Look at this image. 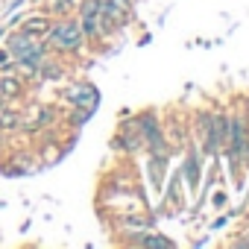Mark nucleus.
I'll list each match as a JSON object with an SVG mask.
<instances>
[{
    "instance_id": "nucleus-1",
    "label": "nucleus",
    "mask_w": 249,
    "mask_h": 249,
    "mask_svg": "<svg viewBox=\"0 0 249 249\" xmlns=\"http://www.w3.org/2000/svg\"><path fill=\"white\" fill-rule=\"evenodd\" d=\"M226 132H229V108L211 106V108H196L191 120V138L196 141L199 153L205 161L217 159L226 147Z\"/></svg>"
},
{
    "instance_id": "nucleus-2",
    "label": "nucleus",
    "mask_w": 249,
    "mask_h": 249,
    "mask_svg": "<svg viewBox=\"0 0 249 249\" xmlns=\"http://www.w3.org/2000/svg\"><path fill=\"white\" fill-rule=\"evenodd\" d=\"M44 47H47L53 56H59V59H76V56H82L85 47H88V41H85V36H82V30H79L76 15L53 18L50 33L44 36Z\"/></svg>"
},
{
    "instance_id": "nucleus-3",
    "label": "nucleus",
    "mask_w": 249,
    "mask_h": 249,
    "mask_svg": "<svg viewBox=\"0 0 249 249\" xmlns=\"http://www.w3.org/2000/svg\"><path fill=\"white\" fill-rule=\"evenodd\" d=\"M135 117H138V129H141V138H144V153L173 159V150H170V141H167V132H164V117L159 114V108H141Z\"/></svg>"
},
{
    "instance_id": "nucleus-4",
    "label": "nucleus",
    "mask_w": 249,
    "mask_h": 249,
    "mask_svg": "<svg viewBox=\"0 0 249 249\" xmlns=\"http://www.w3.org/2000/svg\"><path fill=\"white\" fill-rule=\"evenodd\" d=\"M3 47L9 50V56H12L15 62H33V65H41L44 56L50 53L41 38H33V36H27V33L18 30V27H12V30L6 33Z\"/></svg>"
},
{
    "instance_id": "nucleus-5",
    "label": "nucleus",
    "mask_w": 249,
    "mask_h": 249,
    "mask_svg": "<svg viewBox=\"0 0 249 249\" xmlns=\"http://www.w3.org/2000/svg\"><path fill=\"white\" fill-rule=\"evenodd\" d=\"M59 100L68 106V108H76V111H85V114H94L100 108V88L88 79H73L68 82L62 91H59Z\"/></svg>"
},
{
    "instance_id": "nucleus-6",
    "label": "nucleus",
    "mask_w": 249,
    "mask_h": 249,
    "mask_svg": "<svg viewBox=\"0 0 249 249\" xmlns=\"http://www.w3.org/2000/svg\"><path fill=\"white\" fill-rule=\"evenodd\" d=\"M179 173H182V182H185V191L196 199L199 194V185H202V173H205V156L199 153L196 141L191 138L188 147L182 150V164H179Z\"/></svg>"
},
{
    "instance_id": "nucleus-7",
    "label": "nucleus",
    "mask_w": 249,
    "mask_h": 249,
    "mask_svg": "<svg viewBox=\"0 0 249 249\" xmlns=\"http://www.w3.org/2000/svg\"><path fill=\"white\" fill-rule=\"evenodd\" d=\"M111 150L120 156H138L144 150V138L138 129V117H123L111 135Z\"/></svg>"
},
{
    "instance_id": "nucleus-8",
    "label": "nucleus",
    "mask_w": 249,
    "mask_h": 249,
    "mask_svg": "<svg viewBox=\"0 0 249 249\" xmlns=\"http://www.w3.org/2000/svg\"><path fill=\"white\" fill-rule=\"evenodd\" d=\"M50 24H53V18L47 15V12H41L38 6H27V12H24V18H21V24H18V30H24L27 36H33V38H41L44 41V36L50 33Z\"/></svg>"
},
{
    "instance_id": "nucleus-9",
    "label": "nucleus",
    "mask_w": 249,
    "mask_h": 249,
    "mask_svg": "<svg viewBox=\"0 0 249 249\" xmlns=\"http://www.w3.org/2000/svg\"><path fill=\"white\" fill-rule=\"evenodd\" d=\"M144 170H147V182L153 191H164V179L170 170V156H156V153H144Z\"/></svg>"
},
{
    "instance_id": "nucleus-10",
    "label": "nucleus",
    "mask_w": 249,
    "mask_h": 249,
    "mask_svg": "<svg viewBox=\"0 0 249 249\" xmlns=\"http://www.w3.org/2000/svg\"><path fill=\"white\" fill-rule=\"evenodd\" d=\"M65 65H62V59L59 56H53V53H47L44 56V62L38 65V71H36V79H41V82H62L65 79Z\"/></svg>"
},
{
    "instance_id": "nucleus-11",
    "label": "nucleus",
    "mask_w": 249,
    "mask_h": 249,
    "mask_svg": "<svg viewBox=\"0 0 249 249\" xmlns=\"http://www.w3.org/2000/svg\"><path fill=\"white\" fill-rule=\"evenodd\" d=\"M0 97L6 100H21L24 97V79L21 73H0Z\"/></svg>"
},
{
    "instance_id": "nucleus-12",
    "label": "nucleus",
    "mask_w": 249,
    "mask_h": 249,
    "mask_svg": "<svg viewBox=\"0 0 249 249\" xmlns=\"http://www.w3.org/2000/svg\"><path fill=\"white\" fill-rule=\"evenodd\" d=\"M79 6V0H44V3H38L41 12H47L50 18H65V15H73Z\"/></svg>"
},
{
    "instance_id": "nucleus-13",
    "label": "nucleus",
    "mask_w": 249,
    "mask_h": 249,
    "mask_svg": "<svg viewBox=\"0 0 249 249\" xmlns=\"http://www.w3.org/2000/svg\"><path fill=\"white\" fill-rule=\"evenodd\" d=\"M205 205L214 208V211H223V208L229 205V191H226V188H211L208 196H205Z\"/></svg>"
},
{
    "instance_id": "nucleus-14",
    "label": "nucleus",
    "mask_w": 249,
    "mask_h": 249,
    "mask_svg": "<svg viewBox=\"0 0 249 249\" xmlns=\"http://www.w3.org/2000/svg\"><path fill=\"white\" fill-rule=\"evenodd\" d=\"M229 220H231V217H229V211L223 208V214H217V217H214V220L208 223V234H214V231H220V229H226V226H229Z\"/></svg>"
},
{
    "instance_id": "nucleus-15",
    "label": "nucleus",
    "mask_w": 249,
    "mask_h": 249,
    "mask_svg": "<svg viewBox=\"0 0 249 249\" xmlns=\"http://www.w3.org/2000/svg\"><path fill=\"white\" fill-rule=\"evenodd\" d=\"M15 71V59L9 56L6 47H0V73H12Z\"/></svg>"
},
{
    "instance_id": "nucleus-16",
    "label": "nucleus",
    "mask_w": 249,
    "mask_h": 249,
    "mask_svg": "<svg viewBox=\"0 0 249 249\" xmlns=\"http://www.w3.org/2000/svg\"><path fill=\"white\" fill-rule=\"evenodd\" d=\"M24 6H30V0H9V3L3 6V18L12 15V12H18V9H24ZM3 18H0V21H3Z\"/></svg>"
},
{
    "instance_id": "nucleus-17",
    "label": "nucleus",
    "mask_w": 249,
    "mask_h": 249,
    "mask_svg": "<svg viewBox=\"0 0 249 249\" xmlns=\"http://www.w3.org/2000/svg\"><path fill=\"white\" fill-rule=\"evenodd\" d=\"M6 33H9V27H6L3 21H0V44H3V38H6Z\"/></svg>"
},
{
    "instance_id": "nucleus-18",
    "label": "nucleus",
    "mask_w": 249,
    "mask_h": 249,
    "mask_svg": "<svg viewBox=\"0 0 249 249\" xmlns=\"http://www.w3.org/2000/svg\"><path fill=\"white\" fill-rule=\"evenodd\" d=\"M3 150H6V132L0 129V153H3Z\"/></svg>"
},
{
    "instance_id": "nucleus-19",
    "label": "nucleus",
    "mask_w": 249,
    "mask_h": 249,
    "mask_svg": "<svg viewBox=\"0 0 249 249\" xmlns=\"http://www.w3.org/2000/svg\"><path fill=\"white\" fill-rule=\"evenodd\" d=\"M243 111H246V120H249V91H246V97H243Z\"/></svg>"
},
{
    "instance_id": "nucleus-20",
    "label": "nucleus",
    "mask_w": 249,
    "mask_h": 249,
    "mask_svg": "<svg viewBox=\"0 0 249 249\" xmlns=\"http://www.w3.org/2000/svg\"><path fill=\"white\" fill-rule=\"evenodd\" d=\"M38 3H44V0H30V6H38Z\"/></svg>"
}]
</instances>
